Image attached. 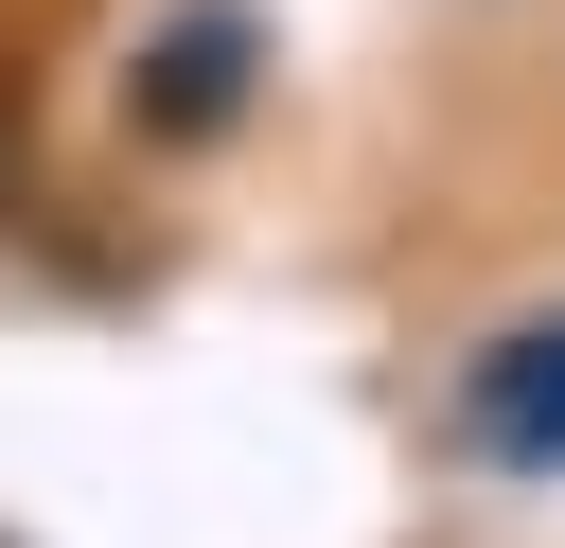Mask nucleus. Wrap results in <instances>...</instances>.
Returning a JSON list of instances; mask_svg holds the SVG:
<instances>
[{
    "label": "nucleus",
    "instance_id": "obj_1",
    "mask_svg": "<svg viewBox=\"0 0 565 548\" xmlns=\"http://www.w3.org/2000/svg\"><path fill=\"white\" fill-rule=\"evenodd\" d=\"M247 71H265V18L247 0H194V18H159L124 53V124L141 141H230L247 124Z\"/></svg>",
    "mask_w": 565,
    "mask_h": 548
},
{
    "label": "nucleus",
    "instance_id": "obj_2",
    "mask_svg": "<svg viewBox=\"0 0 565 548\" xmlns=\"http://www.w3.org/2000/svg\"><path fill=\"white\" fill-rule=\"evenodd\" d=\"M459 442H477L494 477H565V301L512 318V336H477V371H459Z\"/></svg>",
    "mask_w": 565,
    "mask_h": 548
}]
</instances>
